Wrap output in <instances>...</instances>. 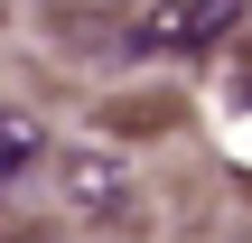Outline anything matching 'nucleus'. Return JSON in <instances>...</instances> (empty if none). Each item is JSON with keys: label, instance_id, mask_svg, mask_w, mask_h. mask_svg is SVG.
Here are the masks:
<instances>
[{"label": "nucleus", "instance_id": "f257e3e1", "mask_svg": "<svg viewBox=\"0 0 252 243\" xmlns=\"http://www.w3.org/2000/svg\"><path fill=\"white\" fill-rule=\"evenodd\" d=\"M47 178L65 187V206L84 215V225H112V215H131V197H140V178H131V150L122 140H65L56 159H47Z\"/></svg>", "mask_w": 252, "mask_h": 243}, {"label": "nucleus", "instance_id": "f03ea898", "mask_svg": "<svg viewBox=\"0 0 252 243\" xmlns=\"http://www.w3.org/2000/svg\"><path fill=\"white\" fill-rule=\"evenodd\" d=\"M224 28H243L234 0H168V9H131L122 19V47L131 56H187V47H215Z\"/></svg>", "mask_w": 252, "mask_h": 243}, {"label": "nucleus", "instance_id": "7ed1b4c3", "mask_svg": "<svg viewBox=\"0 0 252 243\" xmlns=\"http://www.w3.org/2000/svg\"><path fill=\"white\" fill-rule=\"evenodd\" d=\"M47 159H56L47 112H37V103H0V197H28V187L47 178Z\"/></svg>", "mask_w": 252, "mask_h": 243}, {"label": "nucleus", "instance_id": "20e7f679", "mask_svg": "<svg viewBox=\"0 0 252 243\" xmlns=\"http://www.w3.org/2000/svg\"><path fill=\"white\" fill-rule=\"evenodd\" d=\"M9 243H56V234H9Z\"/></svg>", "mask_w": 252, "mask_h": 243}]
</instances>
